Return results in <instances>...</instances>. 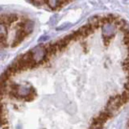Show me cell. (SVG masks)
Wrapping results in <instances>:
<instances>
[{"label":"cell","mask_w":129,"mask_h":129,"mask_svg":"<svg viewBox=\"0 0 129 129\" xmlns=\"http://www.w3.org/2000/svg\"><path fill=\"white\" fill-rule=\"evenodd\" d=\"M128 129H129V123H128Z\"/></svg>","instance_id":"1"}]
</instances>
